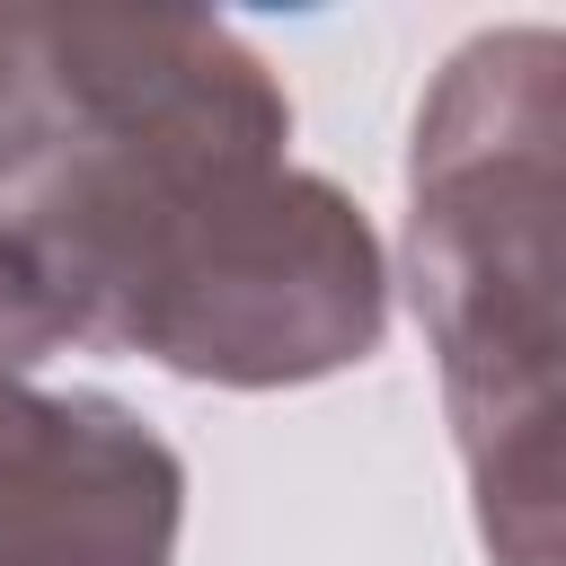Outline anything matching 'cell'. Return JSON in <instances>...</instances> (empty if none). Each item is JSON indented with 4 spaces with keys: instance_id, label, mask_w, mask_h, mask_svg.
I'll return each instance as SVG.
<instances>
[{
    "instance_id": "obj_1",
    "label": "cell",
    "mask_w": 566,
    "mask_h": 566,
    "mask_svg": "<svg viewBox=\"0 0 566 566\" xmlns=\"http://www.w3.org/2000/svg\"><path fill=\"white\" fill-rule=\"evenodd\" d=\"M0 239L53 345L203 389H310L380 354L389 248L292 159L274 62L203 9H0Z\"/></svg>"
},
{
    "instance_id": "obj_2",
    "label": "cell",
    "mask_w": 566,
    "mask_h": 566,
    "mask_svg": "<svg viewBox=\"0 0 566 566\" xmlns=\"http://www.w3.org/2000/svg\"><path fill=\"white\" fill-rule=\"evenodd\" d=\"M424 327L451 451L495 566H566L557 354H566V35H469L407 142L398 274Z\"/></svg>"
},
{
    "instance_id": "obj_3",
    "label": "cell",
    "mask_w": 566,
    "mask_h": 566,
    "mask_svg": "<svg viewBox=\"0 0 566 566\" xmlns=\"http://www.w3.org/2000/svg\"><path fill=\"white\" fill-rule=\"evenodd\" d=\"M186 460L106 389H27L0 416V566H177Z\"/></svg>"
},
{
    "instance_id": "obj_4",
    "label": "cell",
    "mask_w": 566,
    "mask_h": 566,
    "mask_svg": "<svg viewBox=\"0 0 566 566\" xmlns=\"http://www.w3.org/2000/svg\"><path fill=\"white\" fill-rule=\"evenodd\" d=\"M44 354H62V345H53V318H44V301H35L27 265H18V248L0 239V416L35 389V363H44Z\"/></svg>"
},
{
    "instance_id": "obj_5",
    "label": "cell",
    "mask_w": 566,
    "mask_h": 566,
    "mask_svg": "<svg viewBox=\"0 0 566 566\" xmlns=\"http://www.w3.org/2000/svg\"><path fill=\"white\" fill-rule=\"evenodd\" d=\"M0 168H9V159H0Z\"/></svg>"
}]
</instances>
